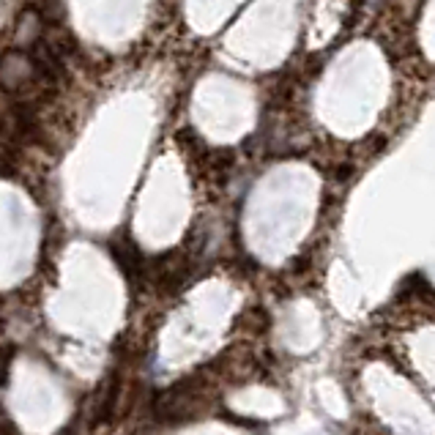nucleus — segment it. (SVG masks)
<instances>
[{"mask_svg": "<svg viewBox=\"0 0 435 435\" xmlns=\"http://www.w3.org/2000/svg\"><path fill=\"white\" fill-rule=\"evenodd\" d=\"M0 435H19V427L14 424V419L0 411Z\"/></svg>", "mask_w": 435, "mask_h": 435, "instance_id": "2", "label": "nucleus"}, {"mask_svg": "<svg viewBox=\"0 0 435 435\" xmlns=\"http://www.w3.org/2000/svg\"><path fill=\"white\" fill-rule=\"evenodd\" d=\"M110 252H113V258L118 260L121 271H123L126 277H137V274L143 271V258H140V252H137V246H134L132 241L113 244L110 246Z\"/></svg>", "mask_w": 435, "mask_h": 435, "instance_id": "1", "label": "nucleus"}]
</instances>
